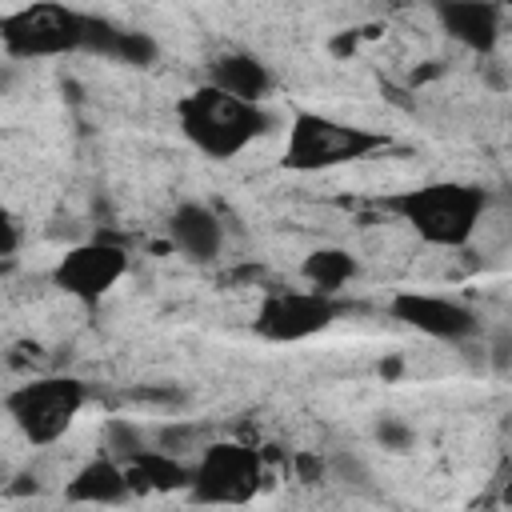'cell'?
I'll return each instance as SVG.
<instances>
[{
	"label": "cell",
	"mask_w": 512,
	"mask_h": 512,
	"mask_svg": "<svg viewBox=\"0 0 512 512\" xmlns=\"http://www.w3.org/2000/svg\"><path fill=\"white\" fill-rule=\"evenodd\" d=\"M272 124H276V116L264 104L240 100V96H232L208 80L176 100L180 136L208 160H236L260 136H268Z\"/></svg>",
	"instance_id": "obj_1"
},
{
	"label": "cell",
	"mask_w": 512,
	"mask_h": 512,
	"mask_svg": "<svg viewBox=\"0 0 512 512\" xmlns=\"http://www.w3.org/2000/svg\"><path fill=\"white\" fill-rule=\"evenodd\" d=\"M380 208L400 216L432 248H464L480 228L488 192L472 180H428L380 200Z\"/></svg>",
	"instance_id": "obj_2"
},
{
	"label": "cell",
	"mask_w": 512,
	"mask_h": 512,
	"mask_svg": "<svg viewBox=\"0 0 512 512\" xmlns=\"http://www.w3.org/2000/svg\"><path fill=\"white\" fill-rule=\"evenodd\" d=\"M92 12L64 0H28L0 16V48L8 60H56L88 52Z\"/></svg>",
	"instance_id": "obj_3"
},
{
	"label": "cell",
	"mask_w": 512,
	"mask_h": 512,
	"mask_svg": "<svg viewBox=\"0 0 512 512\" xmlns=\"http://www.w3.org/2000/svg\"><path fill=\"white\" fill-rule=\"evenodd\" d=\"M380 148H388V136L364 128V124H348V120L300 108V112H292L280 164L288 172L312 176V172H328V168H340V164H356V160H364Z\"/></svg>",
	"instance_id": "obj_4"
},
{
	"label": "cell",
	"mask_w": 512,
	"mask_h": 512,
	"mask_svg": "<svg viewBox=\"0 0 512 512\" xmlns=\"http://www.w3.org/2000/svg\"><path fill=\"white\" fill-rule=\"evenodd\" d=\"M4 416L12 420V428L32 444V448H48L56 444L76 416L88 404V384L68 376V372H48V376H28L24 384H16L4 400Z\"/></svg>",
	"instance_id": "obj_5"
},
{
	"label": "cell",
	"mask_w": 512,
	"mask_h": 512,
	"mask_svg": "<svg viewBox=\"0 0 512 512\" xmlns=\"http://www.w3.org/2000/svg\"><path fill=\"white\" fill-rule=\"evenodd\" d=\"M344 312H352L348 300L316 288H272L260 296L252 332L268 344H304L320 332H328Z\"/></svg>",
	"instance_id": "obj_6"
},
{
	"label": "cell",
	"mask_w": 512,
	"mask_h": 512,
	"mask_svg": "<svg viewBox=\"0 0 512 512\" xmlns=\"http://www.w3.org/2000/svg\"><path fill=\"white\" fill-rule=\"evenodd\" d=\"M264 480V460L252 444L240 440H208L192 456L188 500L192 504H248Z\"/></svg>",
	"instance_id": "obj_7"
},
{
	"label": "cell",
	"mask_w": 512,
	"mask_h": 512,
	"mask_svg": "<svg viewBox=\"0 0 512 512\" xmlns=\"http://www.w3.org/2000/svg\"><path fill=\"white\" fill-rule=\"evenodd\" d=\"M128 244H120L116 236H92L72 244L56 264H52V284L80 300V304H100L124 276H128Z\"/></svg>",
	"instance_id": "obj_8"
},
{
	"label": "cell",
	"mask_w": 512,
	"mask_h": 512,
	"mask_svg": "<svg viewBox=\"0 0 512 512\" xmlns=\"http://www.w3.org/2000/svg\"><path fill=\"white\" fill-rule=\"evenodd\" d=\"M392 320H400L404 328L428 336V340H448V344H464L480 332V316L472 304L456 300V296H440V292H416V288H400L388 300Z\"/></svg>",
	"instance_id": "obj_9"
},
{
	"label": "cell",
	"mask_w": 512,
	"mask_h": 512,
	"mask_svg": "<svg viewBox=\"0 0 512 512\" xmlns=\"http://www.w3.org/2000/svg\"><path fill=\"white\" fill-rule=\"evenodd\" d=\"M168 244L192 264H212L224 252V224L208 204L184 200L168 212Z\"/></svg>",
	"instance_id": "obj_10"
},
{
	"label": "cell",
	"mask_w": 512,
	"mask_h": 512,
	"mask_svg": "<svg viewBox=\"0 0 512 512\" xmlns=\"http://www.w3.org/2000/svg\"><path fill=\"white\" fill-rule=\"evenodd\" d=\"M440 28L468 52L488 56L500 40V4L496 0H436Z\"/></svg>",
	"instance_id": "obj_11"
},
{
	"label": "cell",
	"mask_w": 512,
	"mask_h": 512,
	"mask_svg": "<svg viewBox=\"0 0 512 512\" xmlns=\"http://www.w3.org/2000/svg\"><path fill=\"white\" fill-rule=\"evenodd\" d=\"M132 496V484H128V472L116 456L100 452L92 460H84L72 480L64 484V500L72 504H124Z\"/></svg>",
	"instance_id": "obj_12"
},
{
	"label": "cell",
	"mask_w": 512,
	"mask_h": 512,
	"mask_svg": "<svg viewBox=\"0 0 512 512\" xmlns=\"http://www.w3.org/2000/svg\"><path fill=\"white\" fill-rule=\"evenodd\" d=\"M204 80L216 84V88H224V92H232V96H240V100H256V104H264V96L272 92L268 64L260 56H252V52H240V48L212 56Z\"/></svg>",
	"instance_id": "obj_13"
},
{
	"label": "cell",
	"mask_w": 512,
	"mask_h": 512,
	"mask_svg": "<svg viewBox=\"0 0 512 512\" xmlns=\"http://www.w3.org/2000/svg\"><path fill=\"white\" fill-rule=\"evenodd\" d=\"M124 472H128L132 492H180L192 480V460H180V456L148 444L124 464Z\"/></svg>",
	"instance_id": "obj_14"
},
{
	"label": "cell",
	"mask_w": 512,
	"mask_h": 512,
	"mask_svg": "<svg viewBox=\"0 0 512 512\" xmlns=\"http://www.w3.org/2000/svg\"><path fill=\"white\" fill-rule=\"evenodd\" d=\"M300 276H304L308 288L340 296V292L360 276V264H356V256H352L348 248H340V244H320V248L304 252Z\"/></svg>",
	"instance_id": "obj_15"
},
{
	"label": "cell",
	"mask_w": 512,
	"mask_h": 512,
	"mask_svg": "<svg viewBox=\"0 0 512 512\" xmlns=\"http://www.w3.org/2000/svg\"><path fill=\"white\" fill-rule=\"evenodd\" d=\"M152 444H156L160 452H172V456H180V460H192V456L208 444V428H204V424H192V420H184V424H160V428L152 432Z\"/></svg>",
	"instance_id": "obj_16"
},
{
	"label": "cell",
	"mask_w": 512,
	"mask_h": 512,
	"mask_svg": "<svg viewBox=\"0 0 512 512\" xmlns=\"http://www.w3.org/2000/svg\"><path fill=\"white\" fill-rule=\"evenodd\" d=\"M156 56H160V44H156L148 32L120 24V36H116V48H112V60H116V64L148 68V64H156Z\"/></svg>",
	"instance_id": "obj_17"
},
{
	"label": "cell",
	"mask_w": 512,
	"mask_h": 512,
	"mask_svg": "<svg viewBox=\"0 0 512 512\" xmlns=\"http://www.w3.org/2000/svg\"><path fill=\"white\" fill-rule=\"evenodd\" d=\"M152 440L144 436V428L140 424H132V420H124V416H116V420H108L104 424V452L108 456H116L120 464H128L140 448H148Z\"/></svg>",
	"instance_id": "obj_18"
},
{
	"label": "cell",
	"mask_w": 512,
	"mask_h": 512,
	"mask_svg": "<svg viewBox=\"0 0 512 512\" xmlns=\"http://www.w3.org/2000/svg\"><path fill=\"white\" fill-rule=\"evenodd\" d=\"M372 436H376V444H380L384 452H396V456L412 452V444H416L412 424H408V420H400V416H380V420L372 424Z\"/></svg>",
	"instance_id": "obj_19"
},
{
	"label": "cell",
	"mask_w": 512,
	"mask_h": 512,
	"mask_svg": "<svg viewBox=\"0 0 512 512\" xmlns=\"http://www.w3.org/2000/svg\"><path fill=\"white\" fill-rule=\"evenodd\" d=\"M16 252H20V224H16V216L0 204V264H12Z\"/></svg>",
	"instance_id": "obj_20"
},
{
	"label": "cell",
	"mask_w": 512,
	"mask_h": 512,
	"mask_svg": "<svg viewBox=\"0 0 512 512\" xmlns=\"http://www.w3.org/2000/svg\"><path fill=\"white\" fill-rule=\"evenodd\" d=\"M292 468H296V476H300L304 484H320V480L328 476V460L316 456V452H300V456L292 460Z\"/></svg>",
	"instance_id": "obj_21"
},
{
	"label": "cell",
	"mask_w": 512,
	"mask_h": 512,
	"mask_svg": "<svg viewBox=\"0 0 512 512\" xmlns=\"http://www.w3.org/2000/svg\"><path fill=\"white\" fill-rule=\"evenodd\" d=\"M492 360H496V368H500V372L508 368V332H500V336H496V344H492Z\"/></svg>",
	"instance_id": "obj_22"
},
{
	"label": "cell",
	"mask_w": 512,
	"mask_h": 512,
	"mask_svg": "<svg viewBox=\"0 0 512 512\" xmlns=\"http://www.w3.org/2000/svg\"><path fill=\"white\" fill-rule=\"evenodd\" d=\"M4 484H8V472H4V464H0V488H4Z\"/></svg>",
	"instance_id": "obj_23"
},
{
	"label": "cell",
	"mask_w": 512,
	"mask_h": 512,
	"mask_svg": "<svg viewBox=\"0 0 512 512\" xmlns=\"http://www.w3.org/2000/svg\"><path fill=\"white\" fill-rule=\"evenodd\" d=\"M0 80H4V72H0Z\"/></svg>",
	"instance_id": "obj_24"
}]
</instances>
